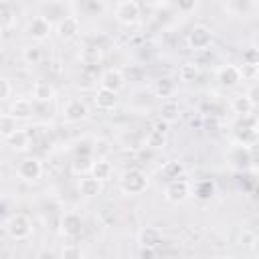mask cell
Masks as SVG:
<instances>
[{
	"label": "cell",
	"instance_id": "44dd1931",
	"mask_svg": "<svg viewBox=\"0 0 259 259\" xmlns=\"http://www.w3.org/2000/svg\"><path fill=\"white\" fill-rule=\"evenodd\" d=\"M77 188H79V192H81L85 198H93V196H97V194L101 192V182H99L97 178H93L91 174H87V176H81V178H79Z\"/></svg>",
	"mask_w": 259,
	"mask_h": 259
},
{
	"label": "cell",
	"instance_id": "74e56055",
	"mask_svg": "<svg viewBox=\"0 0 259 259\" xmlns=\"http://www.w3.org/2000/svg\"><path fill=\"white\" fill-rule=\"evenodd\" d=\"M251 247H253V251L259 255V235H255V239H253V243H251Z\"/></svg>",
	"mask_w": 259,
	"mask_h": 259
},
{
	"label": "cell",
	"instance_id": "484cf974",
	"mask_svg": "<svg viewBox=\"0 0 259 259\" xmlns=\"http://www.w3.org/2000/svg\"><path fill=\"white\" fill-rule=\"evenodd\" d=\"M22 59L26 65H38L42 61V47L40 45H28L22 49Z\"/></svg>",
	"mask_w": 259,
	"mask_h": 259
},
{
	"label": "cell",
	"instance_id": "9a60e30c",
	"mask_svg": "<svg viewBox=\"0 0 259 259\" xmlns=\"http://www.w3.org/2000/svg\"><path fill=\"white\" fill-rule=\"evenodd\" d=\"M55 95H57V89H55V85L51 81H45V79L34 81V85H32V99L34 101L49 103V101L55 99Z\"/></svg>",
	"mask_w": 259,
	"mask_h": 259
},
{
	"label": "cell",
	"instance_id": "f546056e",
	"mask_svg": "<svg viewBox=\"0 0 259 259\" xmlns=\"http://www.w3.org/2000/svg\"><path fill=\"white\" fill-rule=\"evenodd\" d=\"M212 192H214V184H212L210 180H200V182L194 186V194H196L200 200L210 198V196H212Z\"/></svg>",
	"mask_w": 259,
	"mask_h": 259
},
{
	"label": "cell",
	"instance_id": "4316f807",
	"mask_svg": "<svg viewBox=\"0 0 259 259\" xmlns=\"http://www.w3.org/2000/svg\"><path fill=\"white\" fill-rule=\"evenodd\" d=\"M16 130H18V121H16L8 111L2 113V117H0V136H2V140L10 138Z\"/></svg>",
	"mask_w": 259,
	"mask_h": 259
},
{
	"label": "cell",
	"instance_id": "d6a6232c",
	"mask_svg": "<svg viewBox=\"0 0 259 259\" xmlns=\"http://www.w3.org/2000/svg\"><path fill=\"white\" fill-rule=\"evenodd\" d=\"M61 259H83V251H81L79 245L69 243V245L63 247V251H61Z\"/></svg>",
	"mask_w": 259,
	"mask_h": 259
},
{
	"label": "cell",
	"instance_id": "4dcf8cb0",
	"mask_svg": "<svg viewBox=\"0 0 259 259\" xmlns=\"http://www.w3.org/2000/svg\"><path fill=\"white\" fill-rule=\"evenodd\" d=\"M81 59H83L87 65H97L99 59H101V51H99V47H85Z\"/></svg>",
	"mask_w": 259,
	"mask_h": 259
},
{
	"label": "cell",
	"instance_id": "d4e9b609",
	"mask_svg": "<svg viewBox=\"0 0 259 259\" xmlns=\"http://www.w3.org/2000/svg\"><path fill=\"white\" fill-rule=\"evenodd\" d=\"M160 174H162L168 182H172V180H178V178H182V176H184V166H182V162L172 160V162H166V164L162 166Z\"/></svg>",
	"mask_w": 259,
	"mask_h": 259
},
{
	"label": "cell",
	"instance_id": "8fae6325",
	"mask_svg": "<svg viewBox=\"0 0 259 259\" xmlns=\"http://www.w3.org/2000/svg\"><path fill=\"white\" fill-rule=\"evenodd\" d=\"M168 144V123L160 121L146 134V148L150 150H162Z\"/></svg>",
	"mask_w": 259,
	"mask_h": 259
},
{
	"label": "cell",
	"instance_id": "9c48e42d",
	"mask_svg": "<svg viewBox=\"0 0 259 259\" xmlns=\"http://www.w3.org/2000/svg\"><path fill=\"white\" fill-rule=\"evenodd\" d=\"M99 87L119 93V91L125 87V75H123L119 69H113V67H111V69H105V71L99 75Z\"/></svg>",
	"mask_w": 259,
	"mask_h": 259
},
{
	"label": "cell",
	"instance_id": "ac0fdd59",
	"mask_svg": "<svg viewBox=\"0 0 259 259\" xmlns=\"http://www.w3.org/2000/svg\"><path fill=\"white\" fill-rule=\"evenodd\" d=\"M6 142V146L10 148V150H14V152H24V150H28L30 148V142H32V138H30V134L26 132V130H16L10 138H6L4 140Z\"/></svg>",
	"mask_w": 259,
	"mask_h": 259
},
{
	"label": "cell",
	"instance_id": "4fadbf2b",
	"mask_svg": "<svg viewBox=\"0 0 259 259\" xmlns=\"http://www.w3.org/2000/svg\"><path fill=\"white\" fill-rule=\"evenodd\" d=\"M8 113H10L16 121H24V119L32 117V113H34V105H32V101H30L28 97H16V99L10 103Z\"/></svg>",
	"mask_w": 259,
	"mask_h": 259
},
{
	"label": "cell",
	"instance_id": "d6986e66",
	"mask_svg": "<svg viewBox=\"0 0 259 259\" xmlns=\"http://www.w3.org/2000/svg\"><path fill=\"white\" fill-rule=\"evenodd\" d=\"M231 109L239 115V117H249L255 109V103L251 101V97L247 93H241V95H235L231 99Z\"/></svg>",
	"mask_w": 259,
	"mask_h": 259
},
{
	"label": "cell",
	"instance_id": "e575fe53",
	"mask_svg": "<svg viewBox=\"0 0 259 259\" xmlns=\"http://www.w3.org/2000/svg\"><path fill=\"white\" fill-rule=\"evenodd\" d=\"M10 93H12V85H10V81L6 77H2L0 79V99L6 101L10 97Z\"/></svg>",
	"mask_w": 259,
	"mask_h": 259
},
{
	"label": "cell",
	"instance_id": "f1b7e54d",
	"mask_svg": "<svg viewBox=\"0 0 259 259\" xmlns=\"http://www.w3.org/2000/svg\"><path fill=\"white\" fill-rule=\"evenodd\" d=\"M14 24H16V12L12 10L10 4H2L0 6V26H2V30L12 28Z\"/></svg>",
	"mask_w": 259,
	"mask_h": 259
},
{
	"label": "cell",
	"instance_id": "603a6c76",
	"mask_svg": "<svg viewBox=\"0 0 259 259\" xmlns=\"http://www.w3.org/2000/svg\"><path fill=\"white\" fill-rule=\"evenodd\" d=\"M178 115H180L178 103H176L174 99H166V101L162 103V107H160V117H162V121H164V123H172V121L178 119Z\"/></svg>",
	"mask_w": 259,
	"mask_h": 259
},
{
	"label": "cell",
	"instance_id": "30bf717a",
	"mask_svg": "<svg viewBox=\"0 0 259 259\" xmlns=\"http://www.w3.org/2000/svg\"><path fill=\"white\" fill-rule=\"evenodd\" d=\"M81 30V20L75 16V14H67L63 18H59L57 22V34L63 38V40H71L79 34Z\"/></svg>",
	"mask_w": 259,
	"mask_h": 259
},
{
	"label": "cell",
	"instance_id": "836d02e7",
	"mask_svg": "<svg viewBox=\"0 0 259 259\" xmlns=\"http://www.w3.org/2000/svg\"><path fill=\"white\" fill-rule=\"evenodd\" d=\"M243 63H249V65H257L259 67V49L255 47H249L243 51Z\"/></svg>",
	"mask_w": 259,
	"mask_h": 259
},
{
	"label": "cell",
	"instance_id": "2e32d148",
	"mask_svg": "<svg viewBox=\"0 0 259 259\" xmlns=\"http://www.w3.org/2000/svg\"><path fill=\"white\" fill-rule=\"evenodd\" d=\"M217 81L223 85V87H235L239 85L241 79V71H239V65H225L217 71Z\"/></svg>",
	"mask_w": 259,
	"mask_h": 259
},
{
	"label": "cell",
	"instance_id": "7c38bea8",
	"mask_svg": "<svg viewBox=\"0 0 259 259\" xmlns=\"http://www.w3.org/2000/svg\"><path fill=\"white\" fill-rule=\"evenodd\" d=\"M81 231H83L81 214H79V212H75V210L65 212V214H63V219H61V233H63L65 237L75 239V237H79V235H81Z\"/></svg>",
	"mask_w": 259,
	"mask_h": 259
},
{
	"label": "cell",
	"instance_id": "277c9868",
	"mask_svg": "<svg viewBox=\"0 0 259 259\" xmlns=\"http://www.w3.org/2000/svg\"><path fill=\"white\" fill-rule=\"evenodd\" d=\"M140 4L134 2V0H123V2H117L113 6V14H115V20L123 26H134L138 20H140Z\"/></svg>",
	"mask_w": 259,
	"mask_h": 259
},
{
	"label": "cell",
	"instance_id": "cb8c5ba5",
	"mask_svg": "<svg viewBox=\"0 0 259 259\" xmlns=\"http://www.w3.org/2000/svg\"><path fill=\"white\" fill-rule=\"evenodd\" d=\"M198 65L194 63V61H186V63H182L180 67H178V79L180 81H184V83H192V81H196L198 79Z\"/></svg>",
	"mask_w": 259,
	"mask_h": 259
},
{
	"label": "cell",
	"instance_id": "ba28073f",
	"mask_svg": "<svg viewBox=\"0 0 259 259\" xmlns=\"http://www.w3.org/2000/svg\"><path fill=\"white\" fill-rule=\"evenodd\" d=\"M63 117H65V121H69V123L83 121V119L89 117V107H87V103H85L83 99L73 97V99H69V101L63 105Z\"/></svg>",
	"mask_w": 259,
	"mask_h": 259
},
{
	"label": "cell",
	"instance_id": "8d00e7d4",
	"mask_svg": "<svg viewBox=\"0 0 259 259\" xmlns=\"http://www.w3.org/2000/svg\"><path fill=\"white\" fill-rule=\"evenodd\" d=\"M180 10H194L196 8V2H190V4H178Z\"/></svg>",
	"mask_w": 259,
	"mask_h": 259
},
{
	"label": "cell",
	"instance_id": "7a4b0ae2",
	"mask_svg": "<svg viewBox=\"0 0 259 259\" xmlns=\"http://www.w3.org/2000/svg\"><path fill=\"white\" fill-rule=\"evenodd\" d=\"M4 231L10 239L14 241H24L32 235V223L26 214H20V212H14L10 214L6 221H4Z\"/></svg>",
	"mask_w": 259,
	"mask_h": 259
},
{
	"label": "cell",
	"instance_id": "7402d4cb",
	"mask_svg": "<svg viewBox=\"0 0 259 259\" xmlns=\"http://www.w3.org/2000/svg\"><path fill=\"white\" fill-rule=\"evenodd\" d=\"M154 93H156V97L166 101V99H170L176 93V83L170 77H162V79H158L154 83Z\"/></svg>",
	"mask_w": 259,
	"mask_h": 259
},
{
	"label": "cell",
	"instance_id": "5b68a950",
	"mask_svg": "<svg viewBox=\"0 0 259 259\" xmlns=\"http://www.w3.org/2000/svg\"><path fill=\"white\" fill-rule=\"evenodd\" d=\"M190 194H192V186H190V182H188L184 176L178 178V180L168 182L166 188H164V198H166L168 202H172V204L184 202Z\"/></svg>",
	"mask_w": 259,
	"mask_h": 259
},
{
	"label": "cell",
	"instance_id": "83f0119b",
	"mask_svg": "<svg viewBox=\"0 0 259 259\" xmlns=\"http://www.w3.org/2000/svg\"><path fill=\"white\" fill-rule=\"evenodd\" d=\"M91 166H93V158L91 156H77L71 164V170L75 174H81V176H87L91 174Z\"/></svg>",
	"mask_w": 259,
	"mask_h": 259
},
{
	"label": "cell",
	"instance_id": "1f68e13d",
	"mask_svg": "<svg viewBox=\"0 0 259 259\" xmlns=\"http://www.w3.org/2000/svg\"><path fill=\"white\" fill-rule=\"evenodd\" d=\"M239 71H241V79H247V81H257V77H259V67L257 65L241 63Z\"/></svg>",
	"mask_w": 259,
	"mask_h": 259
},
{
	"label": "cell",
	"instance_id": "8992f818",
	"mask_svg": "<svg viewBox=\"0 0 259 259\" xmlns=\"http://www.w3.org/2000/svg\"><path fill=\"white\" fill-rule=\"evenodd\" d=\"M51 30H53V22H51L45 14L32 16V18L26 22V34H28L32 40H36V42L47 40L49 34H51Z\"/></svg>",
	"mask_w": 259,
	"mask_h": 259
},
{
	"label": "cell",
	"instance_id": "d590c367",
	"mask_svg": "<svg viewBox=\"0 0 259 259\" xmlns=\"http://www.w3.org/2000/svg\"><path fill=\"white\" fill-rule=\"evenodd\" d=\"M247 95L251 97V101H253L255 105H259V83H253V85L249 87V91H247Z\"/></svg>",
	"mask_w": 259,
	"mask_h": 259
},
{
	"label": "cell",
	"instance_id": "e0dca14e",
	"mask_svg": "<svg viewBox=\"0 0 259 259\" xmlns=\"http://www.w3.org/2000/svg\"><path fill=\"white\" fill-rule=\"evenodd\" d=\"M93 101H95L97 109H101V111H111V109L117 105L119 97H117V93H115V91H109V89L99 87V89H95Z\"/></svg>",
	"mask_w": 259,
	"mask_h": 259
},
{
	"label": "cell",
	"instance_id": "52a82bcc",
	"mask_svg": "<svg viewBox=\"0 0 259 259\" xmlns=\"http://www.w3.org/2000/svg\"><path fill=\"white\" fill-rule=\"evenodd\" d=\"M16 174L24 182H36L42 176V162L38 158H34V156L22 158L18 162V166H16Z\"/></svg>",
	"mask_w": 259,
	"mask_h": 259
},
{
	"label": "cell",
	"instance_id": "5bb4252c",
	"mask_svg": "<svg viewBox=\"0 0 259 259\" xmlns=\"http://www.w3.org/2000/svg\"><path fill=\"white\" fill-rule=\"evenodd\" d=\"M138 243H140L142 249L152 251L162 243V231L158 227H144L138 235Z\"/></svg>",
	"mask_w": 259,
	"mask_h": 259
},
{
	"label": "cell",
	"instance_id": "3957f363",
	"mask_svg": "<svg viewBox=\"0 0 259 259\" xmlns=\"http://www.w3.org/2000/svg\"><path fill=\"white\" fill-rule=\"evenodd\" d=\"M212 38H214V34L206 24H196L190 28V32L186 36V45L192 51H206L212 45Z\"/></svg>",
	"mask_w": 259,
	"mask_h": 259
},
{
	"label": "cell",
	"instance_id": "6da1fadb",
	"mask_svg": "<svg viewBox=\"0 0 259 259\" xmlns=\"http://www.w3.org/2000/svg\"><path fill=\"white\" fill-rule=\"evenodd\" d=\"M119 188L123 194L127 196H136V194H142L146 188H148V176L144 170L140 168H132V170H125L119 178Z\"/></svg>",
	"mask_w": 259,
	"mask_h": 259
},
{
	"label": "cell",
	"instance_id": "ffe728a7",
	"mask_svg": "<svg viewBox=\"0 0 259 259\" xmlns=\"http://www.w3.org/2000/svg\"><path fill=\"white\" fill-rule=\"evenodd\" d=\"M111 174H113V166L107 158H95L93 160V166H91V176L93 178H97L99 182H105V180L111 178Z\"/></svg>",
	"mask_w": 259,
	"mask_h": 259
},
{
	"label": "cell",
	"instance_id": "f35d334b",
	"mask_svg": "<svg viewBox=\"0 0 259 259\" xmlns=\"http://www.w3.org/2000/svg\"><path fill=\"white\" fill-rule=\"evenodd\" d=\"M257 83H259V77H257Z\"/></svg>",
	"mask_w": 259,
	"mask_h": 259
}]
</instances>
